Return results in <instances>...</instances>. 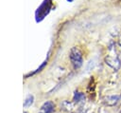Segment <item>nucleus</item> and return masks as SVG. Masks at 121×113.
I'll return each instance as SVG.
<instances>
[{
	"label": "nucleus",
	"mask_w": 121,
	"mask_h": 113,
	"mask_svg": "<svg viewBox=\"0 0 121 113\" xmlns=\"http://www.w3.org/2000/svg\"><path fill=\"white\" fill-rule=\"evenodd\" d=\"M120 99V96L119 95H112V96H108L106 99H105V103L108 104V105H113L115 104Z\"/></svg>",
	"instance_id": "4"
},
{
	"label": "nucleus",
	"mask_w": 121,
	"mask_h": 113,
	"mask_svg": "<svg viewBox=\"0 0 121 113\" xmlns=\"http://www.w3.org/2000/svg\"><path fill=\"white\" fill-rule=\"evenodd\" d=\"M33 100H34L33 96L29 95V96H28V97L26 99V101L24 102V106H26V107H27V106H30V105L33 104Z\"/></svg>",
	"instance_id": "6"
},
{
	"label": "nucleus",
	"mask_w": 121,
	"mask_h": 113,
	"mask_svg": "<svg viewBox=\"0 0 121 113\" xmlns=\"http://www.w3.org/2000/svg\"><path fill=\"white\" fill-rule=\"evenodd\" d=\"M70 60L75 68H78L82 66V55L78 48L73 47L70 51Z\"/></svg>",
	"instance_id": "1"
},
{
	"label": "nucleus",
	"mask_w": 121,
	"mask_h": 113,
	"mask_svg": "<svg viewBox=\"0 0 121 113\" xmlns=\"http://www.w3.org/2000/svg\"><path fill=\"white\" fill-rule=\"evenodd\" d=\"M84 99H85V96L83 93H81V92H76L75 93V96H74L75 102H80V101H83Z\"/></svg>",
	"instance_id": "5"
},
{
	"label": "nucleus",
	"mask_w": 121,
	"mask_h": 113,
	"mask_svg": "<svg viewBox=\"0 0 121 113\" xmlns=\"http://www.w3.org/2000/svg\"><path fill=\"white\" fill-rule=\"evenodd\" d=\"M25 113H26V112H25Z\"/></svg>",
	"instance_id": "8"
},
{
	"label": "nucleus",
	"mask_w": 121,
	"mask_h": 113,
	"mask_svg": "<svg viewBox=\"0 0 121 113\" xmlns=\"http://www.w3.org/2000/svg\"><path fill=\"white\" fill-rule=\"evenodd\" d=\"M119 45L121 46V36H120V38H119Z\"/></svg>",
	"instance_id": "7"
},
{
	"label": "nucleus",
	"mask_w": 121,
	"mask_h": 113,
	"mask_svg": "<svg viewBox=\"0 0 121 113\" xmlns=\"http://www.w3.org/2000/svg\"><path fill=\"white\" fill-rule=\"evenodd\" d=\"M54 107H55L54 104H53L52 102L48 101V102H45V103L42 105V110H43L44 113H51V112L54 111Z\"/></svg>",
	"instance_id": "3"
},
{
	"label": "nucleus",
	"mask_w": 121,
	"mask_h": 113,
	"mask_svg": "<svg viewBox=\"0 0 121 113\" xmlns=\"http://www.w3.org/2000/svg\"><path fill=\"white\" fill-rule=\"evenodd\" d=\"M105 61H106V64L108 66H110L111 67H112L115 70H117L120 67V63H119V60L117 58H113L112 56H108V57L105 58Z\"/></svg>",
	"instance_id": "2"
}]
</instances>
